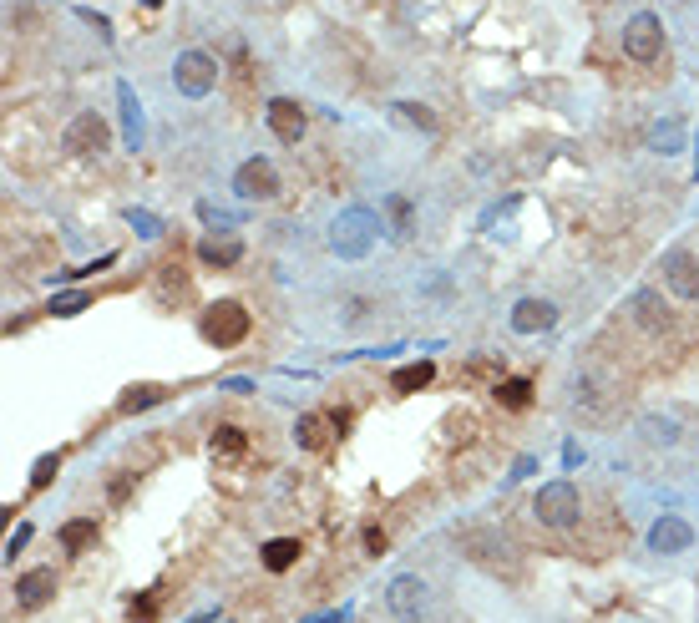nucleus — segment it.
I'll return each instance as SVG.
<instances>
[{
    "label": "nucleus",
    "mask_w": 699,
    "mask_h": 623,
    "mask_svg": "<svg viewBox=\"0 0 699 623\" xmlns=\"http://www.w3.org/2000/svg\"><path fill=\"white\" fill-rule=\"evenodd\" d=\"M147 6H163V0H147Z\"/></svg>",
    "instance_id": "38"
},
{
    "label": "nucleus",
    "mask_w": 699,
    "mask_h": 623,
    "mask_svg": "<svg viewBox=\"0 0 699 623\" xmlns=\"http://www.w3.org/2000/svg\"><path fill=\"white\" fill-rule=\"evenodd\" d=\"M107 142H112V127H107L102 112H76L71 127L61 132V147L71 152V158H92V152H107Z\"/></svg>",
    "instance_id": "5"
},
{
    "label": "nucleus",
    "mask_w": 699,
    "mask_h": 623,
    "mask_svg": "<svg viewBox=\"0 0 699 623\" xmlns=\"http://www.w3.org/2000/svg\"><path fill=\"white\" fill-rule=\"evenodd\" d=\"M56 477V456H41L36 466H31V487H46Z\"/></svg>",
    "instance_id": "32"
},
{
    "label": "nucleus",
    "mask_w": 699,
    "mask_h": 623,
    "mask_svg": "<svg viewBox=\"0 0 699 623\" xmlns=\"http://www.w3.org/2000/svg\"><path fill=\"white\" fill-rule=\"evenodd\" d=\"M330 426H335V421H325V416H299V426H294V441H299L304 451H325V441H330Z\"/></svg>",
    "instance_id": "18"
},
{
    "label": "nucleus",
    "mask_w": 699,
    "mask_h": 623,
    "mask_svg": "<svg viewBox=\"0 0 699 623\" xmlns=\"http://www.w3.org/2000/svg\"><path fill=\"white\" fill-rule=\"evenodd\" d=\"M315 623H340V618H315Z\"/></svg>",
    "instance_id": "37"
},
{
    "label": "nucleus",
    "mask_w": 699,
    "mask_h": 623,
    "mask_svg": "<svg viewBox=\"0 0 699 623\" xmlns=\"http://www.w3.org/2000/svg\"><path fill=\"white\" fill-rule=\"evenodd\" d=\"M385 608H391L396 623H421L426 608H431V588L416 573H396L391 583H385Z\"/></svg>",
    "instance_id": "3"
},
{
    "label": "nucleus",
    "mask_w": 699,
    "mask_h": 623,
    "mask_svg": "<svg viewBox=\"0 0 699 623\" xmlns=\"http://www.w3.org/2000/svg\"><path fill=\"white\" fill-rule=\"evenodd\" d=\"M659 274H664V289L674 299H689V304L699 299V259L689 249H669L664 264H659Z\"/></svg>",
    "instance_id": "7"
},
{
    "label": "nucleus",
    "mask_w": 699,
    "mask_h": 623,
    "mask_svg": "<svg viewBox=\"0 0 699 623\" xmlns=\"http://www.w3.org/2000/svg\"><path fill=\"white\" fill-rule=\"evenodd\" d=\"M639 431H644L649 446H674V441H679V421H674V416H644Z\"/></svg>",
    "instance_id": "21"
},
{
    "label": "nucleus",
    "mask_w": 699,
    "mask_h": 623,
    "mask_svg": "<svg viewBox=\"0 0 699 623\" xmlns=\"http://www.w3.org/2000/svg\"><path fill=\"white\" fill-rule=\"evenodd\" d=\"M264 117H269V132H274L279 142H299V137H304V107H299V102L274 97Z\"/></svg>",
    "instance_id": "14"
},
{
    "label": "nucleus",
    "mask_w": 699,
    "mask_h": 623,
    "mask_svg": "<svg viewBox=\"0 0 699 623\" xmlns=\"http://www.w3.org/2000/svg\"><path fill=\"white\" fill-rule=\"evenodd\" d=\"M26 542H31V527H21V532H16V537H11V542H6V553H11V558H16V553H21V548H26Z\"/></svg>",
    "instance_id": "34"
},
{
    "label": "nucleus",
    "mask_w": 699,
    "mask_h": 623,
    "mask_svg": "<svg viewBox=\"0 0 699 623\" xmlns=\"http://www.w3.org/2000/svg\"><path fill=\"white\" fill-rule=\"evenodd\" d=\"M659 46H664V26H659V16H654V11L629 16V26H624V51H629L634 61H654Z\"/></svg>",
    "instance_id": "8"
},
{
    "label": "nucleus",
    "mask_w": 699,
    "mask_h": 623,
    "mask_svg": "<svg viewBox=\"0 0 699 623\" xmlns=\"http://www.w3.org/2000/svg\"><path fill=\"white\" fill-rule=\"evenodd\" d=\"M391 112H396V122H401V127H416V132H436V117H431V107H421V102H396Z\"/></svg>",
    "instance_id": "24"
},
{
    "label": "nucleus",
    "mask_w": 699,
    "mask_h": 623,
    "mask_svg": "<svg viewBox=\"0 0 699 623\" xmlns=\"http://www.w3.org/2000/svg\"><path fill=\"white\" fill-rule=\"evenodd\" d=\"M380 239V218L370 208H345L335 223H330V249L340 259H365Z\"/></svg>",
    "instance_id": "1"
},
{
    "label": "nucleus",
    "mask_w": 699,
    "mask_h": 623,
    "mask_svg": "<svg viewBox=\"0 0 699 623\" xmlns=\"http://www.w3.org/2000/svg\"><path fill=\"white\" fill-rule=\"evenodd\" d=\"M76 309H87V294H61V299H51V315H76Z\"/></svg>",
    "instance_id": "31"
},
{
    "label": "nucleus",
    "mask_w": 699,
    "mask_h": 623,
    "mask_svg": "<svg viewBox=\"0 0 699 623\" xmlns=\"http://www.w3.org/2000/svg\"><path fill=\"white\" fill-rule=\"evenodd\" d=\"M249 309L239 304V299H218V304H208L203 309V340L208 345H218V350H233L244 335H249Z\"/></svg>",
    "instance_id": "2"
},
{
    "label": "nucleus",
    "mask_w": 699,
    "mask_h": 623,
    "mask_svg": "<svg viewBox=\"0 0 699 623\" xmlns=\"http://www.w3.org/2000/svg\"><path fill=\"white\" fill-rule=\"evenodd\" d=\"M127 618H132V623H152V618H158V598H147V593H142V598L127 608Z\"/></svg>",
    "instance_id": "30"
},
{
    "label": "nucleus",
    "mask_w": 699,
    "mask_h": 623,
    "mask_svg": "<svg viewBox=\"0 0 699 623\" xmlns=\"http://www.w3.org/2000/svg\"><path fill=\"white\" fill-rule=\"evenodd\" d=\"M365 548H370V553H385V532H380V527L365 532Z\"/></svg>",
    "instance_id": "35"
},
{
    "label": "nucleus",
    "mask_w": 699,
    "mask_h": 623,
    "mask_svg": "<svg viewBox=\"0 0 699 623\" xmlns=\"http://www.w3.org/2000/svg\"><path fill=\"white\" fill-rule=\"evenodd\" d=\"M198 259H203V264L228 269V264H239V259H244V244H239V239H223V244H218V239H208V244H198Z\"/></svg>",
    "instance_id": "20"
},
{
    "label": "nucleus",
    "mask_w": 699,
    "mask_h": 623,
    "mask_svg": "<svg viewBox=\"0 0 699 623\" xmlns=\"http://www.w3.org/2000/svg\"><path fill=\"white\" fill-rule=\"evenodd\" d=\"M264 568L269 573H289L294 563H299V537H274V542H264Z\"/></svg>",
    "instance_id": "17"
},
{
    "label": "nucleus",
    "mask_w": 699,
    "mask_h": 623,
    "mask_svg": "<svg viewBox=\"0 0 699 623\" xmlns=\"http://www.w3.org/2000/svg\"><path fill=\"white\" fill-rule=\"evenodd\" d=\"M629 309H634V320H639L649 335H664V330H669V304H664L659 289H634Z\"/></svg>",
    "instance_id": "13"
},
{
    "label": "nucleus",
    "mask_w": 699,
    "mask_h": 623,
    "mask_svg": "<svg viewBox=\"0 0 699 623\" xmlns=\"http://www.w3.org/2000/svg\"><path fill=\"white\" fill-rule=\"evenodd\" d=\"M198 218H203V223H213V228H228V223H233V218H228V213H218L213 203H198Z\"/></svg>",
    "instance_id": "33"
},
{
    "label": "nucleus",
    "mask_w": 699,
    "mask_h": 623,
    "mask_svg": "<svg viewBox=\"0 0 699 623\" xmlns=\"http://www.w3.org/2000/svg\"><path fill=\"white\" fill-rule=\"evenodd\" d=\"M158 401H163V391H158V385H132V391L122 396V411H127V416H137V411L158 406Z\"/></svg>",
    "instance_id": "26"
},
{
    "label": "nucleus",
    "mask_w": 699,
    "mask_h": 623,
    "mask_svg": "<svg viewBox=\"0 0 699 623\" xmlns=\"http://www.w3.org/2000/svg\"><path fill=\"white\" fill-rule=\"evenodd\" d=\"M117 102H122V117H127V132H122V137H127V147L137 152V142H142V117H137V112H142V107H137V97H132L127 82L117 87Z\"/></svg>",
    "instance_id": "22"
},
{
    "label": "nucleus",
    "mask_w": 699,
    "mask_h": 623,
    "mask_svg": "<svg viewBox=\"0 0 699 623\" xmlns=\"http://www.w3.org/2000/svg\"><path fill=\"white\" fill-rule=\"evenodd\" d=\"M127 492H132V482H127V477H117V482H112V502H127Z\"/></svg>",
    "instance_id": "36"
},
{
    "label": "nucleus",
    "mask_w": 699,
    "mask_h": 623,
    "mask_svg": "<svg viewBox=\"0 0 699 623\" xmlns=\"http://www.w3.org/2000/svg\"><path fill=\"white\" fill-rule=\"evenodd\" d=\"M649 147H659V152H674V147H679V122H669V127L659 122V127L649 132Z\"/></svg>",
    "instance_id": "28"
},
{
    "label": "nucleus",
    "mask_w": 699,
    "mask_h": 623,
    "mask_svg": "<svg viewBox=\"0 0 699 623\" xmlns=\"http://www.w3.org/2000/svg\"><path fill=\"white\" fill-rule=\"evenodd\" d=\"M51 593H56V573H51V568H31V573H21V578H16V598H21V603H31V608H36V603H46Z\"/></svg>",
    "instance_id": "15"
},
{
    "label": "nucleus",
    "mask_w": 699,
    "mask_h": 623,
    "mask_svg": "<svg viewBox=\"0 0 699 623\" xmlns=\"http://www.w3.org/2000/svg\"><path fill=\"white\" fill-rule=\"evenodd\" d=\"M461 548L472 553L482 568H502V563L512 558V542H507L502 532H492V527H472V532H461Z\"/></svg>",
    "instance_id": "10"
},
{
    "label": "nucleus",
    "mask_w": 699,
    "mask_h": 623,
    "mask_svg": "<svg viewBox=\"0 0 699 623\" xmlns=\"http://www.w3.org/2000/svg\"><path fill=\"white\" fill-rule=\"evenodd\" d=\"M92 537H97V517H82V522H66V527H61V548H66V553H82V548H87V542H92Z\"/></svg>",
    "instance_id": "23"
},
{
    "label": "nucleus",
    "mask_w": 699,
    "mask_h": 623,
    "mask_svg": "<svg viewBox=\"0 0 699 623\" xmlns=\"http://www.w3.org/2000/svg\"><path fill=\"white\" fill-rule=\"evenodd\" d=\"M573 391H578V406H588V416H593V421H603V416H608V391H603V385H598L593 375H578Z\"/></svg>",
    "instance_id": "19"
},
{
    "label": "nucleus",
    "mask_w": 699,
    "mask_h": 623,
    "mask_svg": "<svg viewBox=\"0 0 699 623\" xmlns=\"http://www.w3.org/2000/svg\"><path fill=\"white\" fill-rule=\"evenodd\" d=\"M497 401H502L507 411H522V406L532 401V380H522V375H517V380H502V385H497Z\"/></svg>",
    "instance_id": "25"
},
{
    "label": "nucleus",
    "mask_w": 699,
    "mask_h": 623,
    "mask_svg": "<svg viewBox=\"0 0 699 623\" xmlns=\"http://www.w3.org/2000/svg\"><path fill=\"white\" fill-rule=\"evenodd\" d=\"M431 380H436V365H431V360H416V365H401V370L391 375V391H396V396H411V391H426Z\"/></svg>",
    "instance_id": "16"
},
{
    "label": "nucleus",
    "mask_w": 699,
    "mask_h": 623,
    "mask_svg": "<svg viewBox=\"0 0 699 623\" xmlns=\"http://www.w3.org/2000/svg\"><path fill=\"white\" fill-rule=\"evenodd\" d=\"M233 193L249 198V203L274 198V193H279V173H274V163H269V158H249L239 173H233Z\"/></svg>",
    "instance_id": "9"
},
{
    "label": "nucleus",
    "mask_w": 699,
    "mask_h": 623,
    "mask_svg": "<svg viewBox=\"0 0 699 623\" xmlns=\"http://www.w3.org/2000/svg\"><path fill=\"white\" fill-rule=\"evenodd\" d=\"M249 441H244V431L239 426H218L213 431V456H239Z\"/></svg>",
    "instance_id": "27"
},
{
    "label": "nucleus",
    "mask_w": 699,
    "mask_h": 623,
    "mask_svg": "<svg viewBox=\"0 0 699 623\" xmlns=\"http://www.w3.org/2000/svg\"><path fill=\"white\" fill-rule=\"evenodd\" d=\"M391 218H396V239H411V203L401 193L391 198Z\"/></svg>",
    "instance_id": "29"
},
{
    "label": "nucleus",
    "mask_w": 699,
    "mask_h": 623,
    "mask_svg": "<svg viewBox=\"0 0 699 623\" xmlns=\"http://www.w3.org/2000/svg\"><path fill=\"white\" fill-rule=\"evenodd\" d=\"M689 548H694V527H689L684 517H659V522L649 527V553L674 558V553H689Z\"/></svg>",
    "instance_id": "11"
},
{
    "label": "nucleus",
    "mask_w": 699,
    "mask_h": 623,
    "mask_svg": "<svg viewBox=\"0 0 699 623\" xmlns=\"http://www.w3.org/2000/svg\"><path fill=\"white\" fill-rule=\"evenodd\" d=\"M173 87H178L183 97H208V92L218 87V61H213L208 51H183V56L173 61Z\"/></svg>",
    "instance_id": "6"
},
{
    "label": "nucleus",
    "mask_w": 699,
    "mask_h": 623,
    "mask_svg": "<svg viewBox=\"0 0 699 623\" xmlns=\"http://www.w3.org/2000/svg\"><path fill=\"white\" fill-rule=\"evenodd\" d=\"M532 512H537V522H542V527H573V522L583 517L578 487H573V482H548V487L537 492Z\"/></svg>",
    "instance_id": "4"
},
{
    "label": "nucleus",
    "mask_w": 699,
    "mask_h": 623,
    "mask_svg": "<svg viewBox=\"0 0 699 623\" xmlns=\"http://www.w3.org/2000/svg\"><path fill=\"white\" fill-rule=\"evenodd\" d=\"M553 325H558L553 299H517L512 304V330L517 335H542V330H553Z\"/></svg>",
    "instance_id": "12"
}]
</instances>
